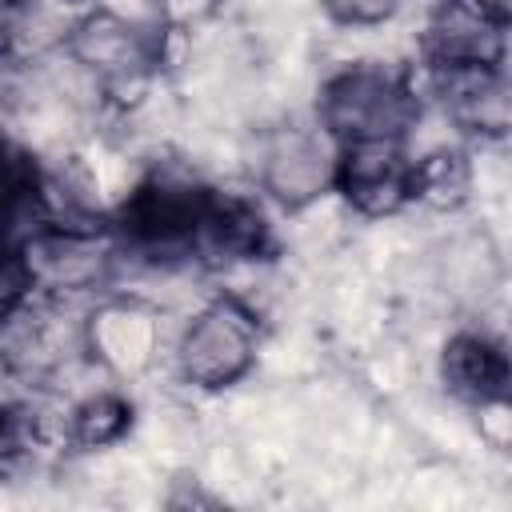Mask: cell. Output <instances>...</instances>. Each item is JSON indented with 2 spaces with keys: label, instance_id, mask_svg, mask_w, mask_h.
<instances>
[{
  "label": "cell",
  "instance_id": "1",
  "mask_svg": "<svg viewBox=\"0 0 512 512\" xmlns=\"http://www.w3.org/2000/svg\"><path fill=\"white\" fill-rule=\"evenodd\" d=\"M424 112L412 72L392 64H344L336 68L316 96V124L336 140H408Z\"/></svg>",
  "mask_w": 512,
  "mask_h": 512
},
{
  "label": "cell",
  "instance_id": "2",
  "mask_svg": "<svg viewBox=\"0 0 512 512\" xmlns=\"http://www.w3.org/2000/svg\"><path fill=\"white\" fill-rule=\"evenodd\" d=\"M260 356V316L236 292H216L196 304L168 340V364L180 384L224 392L240 384Z\"/></svg>",
  "mask_w": 512,
  "mask_h": 512
},
{
  "label": "cell",
  "instance_id": "3",
  "mask_svg": "<svg viewBox=\"0 0 512 512\" xmlns=\"http://www.w3.org/2000/svg\"><path fill=\"white\" fill-rule=\"evenodd\" d=\"M80 332L88 364L112 384L144 380L168 356V328L160 304L128 288L96 292L84 308Z\"/></svg>",
  "mask_w": 512,
  "mask_h": 512
},
{
  "label": "cell",
  "instance_id": "4",
  "mask_svg": "<svg viewBox=\"0 0 512 512\" xmlns=\"http://www.w3.org/2000/svg\"><path fill=\"white\" fill-rule=\"evenodd\" d=\"M164 36L168 32H152L132 20L112 16L104 8L84 4L76 12V20L68 24L60 48L88 76H96V84L104 88L108 100L128 104L148 92L160 60H164Z\"/></svg>",
  "mask_w": 512,
  "mask_h": 512
},
{
  "label": "cell",
  "instance_id": "5",
  "mask_svg": "<svg viewBox=\"0 0 512 512\" xmlns=\"http://www.w3.org/2000/svg\"><path fill=\"white\" fill-rule=\"evenodd\" d=\"M16 252L32 292L52 300H92L120 268V236L108 228L36 224L16 240Z\"/></svg>",
  "mask_w": 512,
  "mask_h": 512
},
{
  "label": "cell",
  "instance_id": "6",
  "mask_svg": "<svg viewBox=\"0 0 512 512\" xmlns=\"http://www.w3.org/2000/svg\"><path fill=\"white\" fill-rule=\"evenodd\" d=\"M340 144L316 120H284L256 136L252 176L264 200L284 212H304L332 192Z\"/></svg>",
  "mask_w": 512,
  "mask_h": 512
},
{
  "label": "cell",
  "instance_id": "7",
  "mask_svg": "<svg viewBox=\"0 0 512 512\" xmlns=\"http://www.w3.org/2000/svg\"><path fill=\"white\" fill-rule=\"evenodd\" d=\"M332 192L364 216L388 220L412 204V152L404 140H352L336 152Z\"/></svg>",
  "mask_w": 512,
  "mask_h": 512
},
{
  "label": "cell",
  "instance_id": "8",
  "mask_svg": "<svg viewBox=\"0 0 512 512\" xmlns=\"http://www.w3.org/2000/svg\"><path fill=\"white\" fill-rule=\"evenodd\" d=\"M508 24L468 8L464 0H436L424 24V64H504Z\"/></svg>",
  "mask_w": 512,
  "mask_h": 512
},
{
  "label": "cell",
  "instance_id": "9",
  "mask_svg": "<svg viewBox=\"0 0 512 512\" xmlns=\"http://www.w3.org/2000/svg\"><path fill=\"white\" fill-rule=\"evenodd\" d=\"M440 380L464 404L504 396L508 392V352L492 332L464 328L440 352Z\"/></svg>",
  "mask_w": 512,
  "mask_h": 512
},
{
  "label": "cell",
  "instance_id": "10",
  "mask_svg": "<svg viewBox=\"0 0 512 512\" xmlns=\"http://www.w3.org/2000/svg\"><path fill=\"white\" fill-rule=\"evenodd\" d=\"M476 192V164L460 144H428L412 152V204L432 212H456Z\"/></svg>",
  "mask_w": 512,
  "mask_h": 512
},
{
  "label": "cell",
  "instance_id": "11",
  "mask_svg": "<svg viewBox=\"0 0 512 512\" xmlns=\"http://www.w3.org/2000/svg\"><path fill=\"white\" fill-rule=\"evenodd\" d=\"M128 428H132V400L116 384L88 388L64 404L68 448H80V452L116 448L128 436Z\"/></svg>",
  "mask_w": 512,
  "mask_h": 512
},
{
  "label": "cell",
  "instance_id": "12",
  "mask_svg": "<svg viewBox=\"0 0 512 512\" xmlns=\"http://www.w3.org/2000/svg\"><path fill=\"white\" fill-rule=\"evenodd\" d=\"M320 12L336 28L372 32V28H384L400 12V0H320Z\"/></svg>",
  "mask_w": 512,
  "mask_h": 512
},
{
  "label": "cell",
  "instance_id": "13",
  "mask_svg": "<svg viewBox=\"0 0 512 512\" xmlns=\"http://www.w3.org/2000/svg\"><path fill=\"white\" fill-rule=\"evenodd\" d=\"M168 32H192L220 12V0H156Z\"/></svg>",
  "mask_w": 512,
  "mask_h": 512
},
{
  "label": "cell",
  "instance_id": "14",
  "mask_svg": "<svg viewBox=\"0 0 512 512\" xmlns=\"http://www.w3.org/2000/svg\"><path fill=\"white\" fill-rule=\"evenodd\" d=\"M476 428H480V440L492 444L496 452L508 448V392L504 396H488V400H476Z\"/></svg>",
  "mask_w": 512,
  "mask_h": 512
},
{
  "label": "cell",
  "instance_id": "15",
  "mask_svg": "<svg viewBox=\"0 0 512 512\" xmlns=\"http://www.w3.org/2000/svg\"><path fill=\"white\" fill-rule=\"evenodd\" d=\"M464 4L484 12V16H492V20H500V24H508V16H512V0H464Z\"/></svg>",
  "mask_w": 512,
  "mask_h": 512
}]
</instances>
